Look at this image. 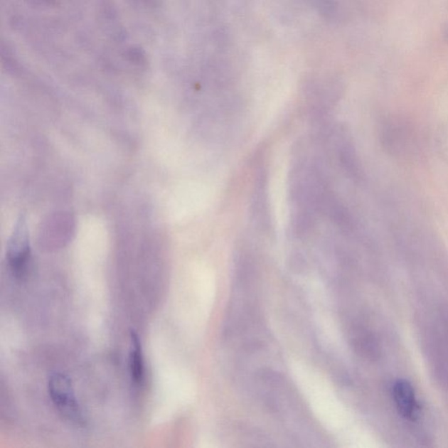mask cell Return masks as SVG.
<instances>
[{"label": "cell", "mask_w": 448, "mask_h": 448, "mask_svg": "<svg viewBox=\"0 0 448 448\" xmlns=\"http://www.w3.org/2000/svg\"><path fill=\"white\" fill-rule=\"evenodd\" d=\"M48 392L52 403L64 419L78 426L85 422V417L75 397L73 385L66 375L52 374L48 382Z\"/></svg>", "instance_id": "6da1fadb"}, {"label": "cell", "mask_w": 448, "mask_h": 448, "mask_svg": "<svg viewBox=\"0 0 448 448\" xmlns=\"http://www.w3.org/2000/svg\"><path fill=\"white\" fill-rule=\"evenodd\" d=\"M30 260V245L28 230L24 221L18 223L11 237L9 250H7V260L11 272L17 278H23L28 270Z\"/></svg>", "instance_id": "7a4b0ae2"}, {"label": "cell", "mask_w": 448, "mask_h": 448, "mask_svg": "<svg viewBox=\"0 0 448 448\" xmlns=\"http://www.w3.org/2000/svg\"><path fill=\"white\" fill-rule=\"evenodd\" d=\"M393 398L398 413L405 420H415L419 413L415 388L404 379L395 382L393 386Z\"/></svg>", "instance_id": "3957f363"}, {"label": "cell", "mask_w": 448, "mask_h": 448, "mask_svg": "<svg viewBox=\"0 0 448 448\" xmlns=\"http://www.w3.org/2000/svg\"><path fill=\"white\" fill-rule=\"evenodd\" d=\"M130 373L132 381L137 385H142L145 379V363L142 351V341L139 337L134 331L131 333V348H130Z\"/></svg>", "instance_id": "277c9868"}]
</instances>
